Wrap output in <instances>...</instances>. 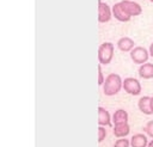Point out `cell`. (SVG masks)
<instances>
[{
    "mask_svg": "<svg viewBox=\"0 0 153 147\" xmlns=\"http://www.w3.org/2000/svg\"><path fill=\"white\" fill-rule=\"evenodd\" d=\"M137 73H139L140 78H142V79H152L153 78V63L146 62V63L141 65Z\"/></svg>",
    "mask_w": 153,
    "mask_h": 147,
    "instance_id": "cell-12",
    "label": "cell"
},
{
    "mask_svg": "<svg viewBox=\"0 0 153 147\" xmlns=\"http://www.w3.org/2000/svg\"><path fill=\"white\" fill-rule=\"evenodd\" d=\"M137 108H139V110H140L142 114H145V115H151V114H153V111H152V109H151V97H148V96L141 97V98L139 99V102H137Z\"/></svg>",
    "mask_w": 153,
    "mask_h": 147,
    "instance_id": "cell-9",
    "label": "cell"
},
{
    "mask_svg": "<svg viewBox=\"0 0 153 147\" xmlns=\"http://www.w3.org/2000/svg\"><path fill=\"white\" fill-rule=\"evenodd\" d=\"M149 57V51L143 47H135L130 51V59L136 65H143Z\"/></svg>",
    "mask_w": 153,
    "mask_h": 147,
    "instance_id": "cell-4",
    "label": "cell"
},
{
    "mask_svg": "<svg viewBox=\"0 0 153 147\" xmlns=\"http://www.w3.org/2000/svg\"><path fill=\"white\" fill-rule=\"evenodd\" d=\"M98 124L102 125V127H105V125H110L111 124L110 114L103 106H99L98 108Z\"/></svg>",
    "mask_w": 153,
    "mask_h": 147,
    "instance_id": "cell-10",
    "label": "cell"
},
{
    "mask_svg": "<svg viewBox=\"0 0 153 147\" xmlns=\"http://www.w3.org/2000/svg\"><path fill=\"white\" fill-rule=\"evenodd\" d=\"M112 121L115 124L117 123H124V122H128V112L123 109H118L114 112V116H112Z\"/></svg>",
    "mask_w": 153,
    "mask_h": 147,
    "instance_id": "cell-14",
    "label": "cell"
},
{
    "mask_svg": "<svg viewBox=\"0 0 153 147\" xmlns=\"http://www.w3.org/2000/svg\"><path fill=\"white\" fill-rule=\"evenodd\" d=\"M120 4L122 6V8L126 11V13L130 17L140 16L142 13V7L133 0H122V1H120Z\"/></svg>",
    "mask_w": 153,
    "mask_h": 147,
    "instance_id": "cell-5",
    "label": "cell"
},
{
    "mask_svg": "<svg viewBox=\"0 0 153 147\" xmlns=\"http://www.w3.org/2000/svg\"><path fill=\"white\" fill-rule=\"evenodd\" d=\"M134 41L130 37H122L117 42V48L123 53H130L134 49Z\"/></svg>",
    "mask_w": 153,
    "mask_h": 147,
    "instance_id": "cell-8",
    "label": "cell"
},
{
    "mask_svg": "<svg viewBox=\"0 0 153 147\" xmlns=\"http://www.w3.org/2000/svg\"><path fill=\"white\" fill-rule=\"evenodd\" d=\"M105 135H106V131H105L104 127L99 125L98 127V142H102L105 139Z\"/></svg>",
    "mask_w": 153,
    "mask_h": 147,
    "instance_id": "cell-17",
    "label": "cell"
},
{
    "mask_svg": "<svg viewBox=\"0 0 153 147\" xmlns=\"http://www.w3.org/2000/svg\"><path fill=\"white\" fill-rule=\"evenodd\" d=\"M147 147H153V140L151 141V142H148V146Z\"/></svg>",
    "mask_w": 153,
    "mask_h": 147,
    "instance_id": "cell-21",
    "label": "cell"
},
{
    "mask_svg": "<svg viewBox=\"0 0 153 147\" xmlns=\"http://www.w3.org/2000/svg\"><path fill=\"white\" fill-rule=\"evenodd\" d=\"M151 109H152V111H153V96L151 97Z\"/></svg>",
    "mask_w": 153,
    "mask_h": 147,
    "instance_id": "cell-20",
    "label": "cell"
},
{
    "mask_svg": "<svg viewBox=\"0 0 153 147\" xmlns=\"http://www.w3.org/2000/svg\"><path fill=\"white\" fill-rule=\"evenodd\" d=\"M129 131H130V127H129L128 122L117 123L114 127V135L116 137H124V136H127L129 134Z\"/></svg>",
    "mask_w": 153,
    "mask_h": 147,
    "instance_id": "cell-11",
    "label": "cell"
},
{
    "mask_svg": "<svg viewBox=\"0 0 153 147\" xmlns=\"http://www.w3.org/2000/svg\"><path fill=\"white\" fill-rule=\"evenodd\" d=\"M112 16H114V18H116L118 22H129L130 20V16H128L127 13H126V11L122 8V6H121V4L120 2H116L112 7Z\"/></svg>",
    "mask_w": 153,
    "mask_h": 147,
    "instance_id": "cell-7",
    "label": "cell"
},
{
    "mask_svg": "<svg viewBox=\"0 0 153 147\" xmlns=\"http://www.w3.org/2000/svg\"><path fill=\"white\" fill-rule=\"evenodd\" d=\"M104 76H103V72H102V67H100V65L98 66V85L99 86H102L103 84H104Z\"/></svg>",
    "mask_w": 153,
    "mask_h": 147,
    "instance_id": "cell-18",
    "label": "cell"
},
{
    "mask_svg": "<svg viewBox=\"0 0 153 147\" xmlns=\"http://www.w3.org/2000/svg\"><path fill=\"white\" fill-rule=\"evenodd\" d=\"M143 131H145L148 136L153 137V121H148V122L146 123V125L143 127Z\"/></svg>",
    "mask_w": 153,
    "mask_h": 147,
    "instance_id": "cell-15",
    "label": "cell"
},
{
    "mask_svg": "<svg viewBox=\"0 0 153 147\" xmlns=\"http://www.w3.org/2000/svg\"><path fill=\"white\" fill-rule=\"evenodd\" d=\"M148 1H151V2H153V0H148Z\"/></svg>",
    "mask_w": 153,
    "mask_h": 147,
    "instance_id": "cell-22",
    "label": "cell"
},
{
    "mask_svg": "<svg viewBox=\"0 0 153 147\" xmlns=\"http://www.w3.org/2000/svg\"><path fill=\"white\" fill-rule=\"evenodd\" d=\"M130 142L128 139H118L115 143H114V147H129Z\"/></svg>",
    "mask_w": 153,
    "mask_h": 147,
    "instance_id": "cell-16",
    "label": "cell"
},
{
    "mask_svg": "<svg viewBox=\"0 0 153 147\" xmlns=\"http://www.w3.org/2000/svg\"><path fill=\"white\" fill-rule=\"evenodd\" d=\"M112 17V8L102 0H98V22L108 23Z\"/></svg>",
    "mask_w": 153,
    "mask_h": 147,
    "instance_id": "cell-6",
    "label": "cell"
},
{
    "mask_svg": "<svg viewBox=\"0 0 153 147\" xmlns=\"http://www.w3.org/2000/svg\"><path fill=\"white\" fill-rule=\"evenodd\" d=\"M130 145H131V147H147L148 141H147L146 135L135 134V135H133V137L130 140Z\"/></svg>",
    "mask_w": 153,
    "mask_h": 147,
    "instance_id": "cell-13",
    "label": "cell"
},
{
    "mask_svg": "<svg viewBox=\"0 0 153 147\" xmlns=\"http://www.w3.org/2000/svg\"><path fill=\"white\" fill-rule=\"evenodd\" d=\"M123 87V81L121 76L116 73H111L106 76L103 84V92L105 96H115Z\"/></svg>",
    "mask_w": 153,
    "mask_h": 147,
    "instance_id": "cell-1",
    "label": "cell"
},
{
    "mask_svg": "<svg viewBox=\"0 0 153 147\" xmlns=\"http://www.w3.org/2000/svg\"><path fill=\"white\" fill-rule=\"evenodd\" d=\"M148 51H149V56L153 57V42L151 43V45H149V50H148Z\"/></svg>",
    "mask_w": 153,
    "mask_h": 147,
    "instance_id": "cell-19",
    "label": "cell"
},
{
    "mask_svg": "<svg viewBox=\"0 0 153 147\" xmlns=\"http://www.w3.org/2000/svg\"><path fill=\"white\" fill-rule=\"evenodd\" d=\"M123 90L128 93V94H131V96H139L142 91V87H141V84L137 79L135 78H126L123 80Z\"/></svg>",
    "mask_w": 153,
    "mask_h": 147,
    "instance_id": "cell-3",
    "label": "cell"
},
{
    "mask_svg": "<svg viewBox=\"0 0 153 147\" xmlns=\"http://www.w3.org/2000/svg\"><path fill=\"white\" fill-rule=\"evenodd\" d=\"M114 44L111 42H104L98 48V61L99 65H108L114 57Z\"/></svg>",
    "mask_w": 153,
    "mask_h": 147,
    "instance_id": "cell-2",
    "label": "cell"
}]
</instances>
